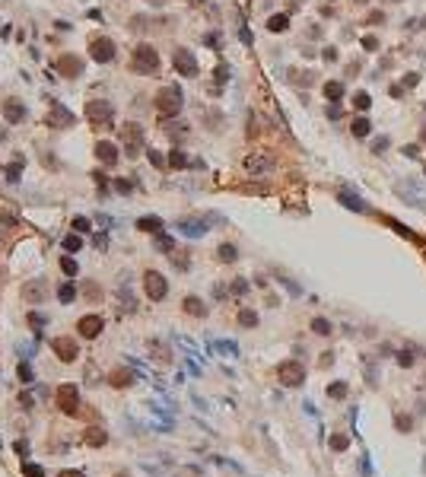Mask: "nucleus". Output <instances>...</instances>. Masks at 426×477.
Returning <instances> with one entry per match:
<instances>
[{"label":"nucleus","instance_id":"f257e3e1","mask_svg":"<svg viewBox=\"0 0 426 477\" xmlns=\"http://www.w3.org/2000/svg\"><path fill=\"white\" fill-rule=\"evenodd\" d=\"M181 105H185V95H181L178 86H162L159 92H156V111H159V121H169L175 118Z\"/></svg>","mask_w":426,"mask_h":477},{"label":"nucleus","instance_id":"f03ea898","mask_svg":"<svg viewBox=\"0 0 426 477\" xmlns=\"http://www.w3.org/2000/svg\"><path fill=\"white\" fill-rule=\"evenodd\" d=\"M86 121H89L95 131H105V127H111V121H115V108H111V102H105V99L86 102Z\"/></svg>","mask_w":426,"mask_h":477},{"label":"nucleus","instance_id":"7ed1b4c3","mask_svg":"<svg viewBox=\"0 0 426 477\" xmlns=\"http://www.w3.org/2000/svg\"><path fill=\"white\" fill-rule=\"evenodd\" d=\"M54 404H57V411L60 414H67V417H76L80 414V388L76 385H70V382H64V385H57V392H54Z\"/></svg>","mask_w":426,"mask_h":477},{"label":"nucleus","instance_id":"20e7f679","mask_svg":"<svg viewBox=\"0 0 426 477\" xmlns=\"http://www.w3.org/2000/svg\"><path fill=\"white\" fill-rule=\"evenodd\" d=\"M277 382H280L283 388H302L306 385V366H302L299 360H283L280 366H277Z\"/></svg>","mask_w":426,"mask_h":477},{"label":"nucleus","instance_id":"39448f33","mask_svg":"<svg viewBox=\"0 0 426 477\" xmlns=\"http://www.w3.org/2000/svg\"><path fill=\"white\" fill-rule=\"evenodd\" d=\"M130 64H134L137 73H156L159 70V51H156L153 45H137L134 54H130Z\"/></svg>","mask_w":426,"mask_h":477},{"label":"nucleus","instance_id":"423d86ee","mask_svg":"<svg viewBox=\"0 0 426 477\" xmlns=\"http://www.w3.org/2000/svg\"><path fill=\"white\" fill-rule=\"evenodd\" d=\"M121 140H124V156H130V159H137L143 150V127L140 124H124L121 127Z\"/></svg>","mask_w":426,"mask_h":477},{"label":"nucleus","instance_id":"0eeeda50","mask_svg":"<svg viewBox=\"0 0 426 477\" xmlns=\"http://www.w3.org/2000/svg\"><path fill=\"white\" fill-rule=\"evenodd\" d=\"M143 290H146V296H150L153 302H162L169 296V280L159 271H146L143 274Z\"/></svg>","mask_w":426,"mask_h":477},{"label":"nucleus","instance_id":"6e6552de","mask_svg":"<svg viewBox=\"0 0 426 477\" xmlns=\"http://www.w3.org/2000/svg\"><path fill=\"white\" fill-rule=\"evenodd\" d=\"M115 54H118V48L108 35H99V38L89 41V57L95 64H108V60H115Z\"/></svg>","mask_w":426,"mask_h":477},{"label":"nucleus","instance_id":"1a4fd4ad","mask_svg":"<svg viewBox=\"0 0 426 477\" xmlns=\"http://www.w3.org/2000/svg\"><path fill=\"white\" fill-rule=\"evenodd\" d=\"M51 350H54V357L60 363H73L76 357H80V344H76L73 337H67V334L51 337Z\"/></svg>","mask_w":426,"mask_h":477},{"label":"nucleus","instance_id":"9d476101","mask_svg":"<svg viewBox=\"0 0 426 477\" xmlns=\"http://www.w3.org/2000/svg\"><path fill=\"white\" fill-rule=\"evenodd\" d=\"M242 166H245L248 175H264V172H271V166H274V156L264 153V150H258V153H248Z\"/></svg>","mask_w":426,"mask_h":477},{"label":"nucleus","instance_id":"9b49d317","mask_svg":"<svg viewBox=\"0 0 426 477\" xmlns=\"http://www.w3.org/2000/svg\"><path fill=\"white\" fill-rule=\"evenodd\" d=\"M102 328H105V318L102 315H83L80 322H76V331H80V337H86V341H95V337L102 334Z\"/></svg>","mask_w":426,"mask_h":477},{"label":"nucleus","instance_id":"f8f14e48","mask_svg":"<svg viewBox=\"0 0 426 477\" xmlns=\"http://www.w3.org/2000/svg\"><path fill=\"white\" fill-rule=\"evenodd\" d=\"M172 60H175V70H178L181 76H197V73H201V67H197V57L191 54L188 48H178Z\"/></svg>","mask_w":426,"mask_h":477},{"label":"nucleus","instance_id":"ddd939ff","mask_svg":"<svg viewBox=\"0 0 426 477\" xmlns=\"http://www.w3.org/2000/svg\"><path fill=\"white\" fill-rule=\"evenodd\" d=\"M95 159H99L102 166H115V162L121 159V150L111 140H99L95 143Z\"/></svg>","mask_w":426,"mask_h":477},{"label":"nucleus","instance_id":"4468645a","mask_svg":"<svg viewBox=\"0 0 426 477\" xmlns=\"http://www.w3.org/2000/svg\"><path fill=\"white\" fill-rule=\"evenodd\" d=\"M57 70H60V76H80V70H83V60H80V57H73V54H60V60H57Z\"/></svg>","mask_w":426,"mask_h":477},{"label":"nucleus","instance_id":"2eb2a0df","mask_svg":"<svg viewBox=\"0 0 426 477\" xmlns=\"http://www.w3.org/2000/svg\"><path fill=\"white\" fill-rule=\"evenodd\" d=\"M83 442L92 446V449H102V446H108V433L102 427H86L83 430Z\"/></svg>","mask_w":426,"mask_h":477},{"label":"nucleus","instance_id":"dca6fc26","mask_svg":"<svg viewBox=\"0 0 426 477\" xmlns=\"http://www.w3.org/2000/svg\"><path fill=\"white\" fill-rule=\"evenodd\" d=\"M3 118L10 121V124H19V121L25 118V105L19 99H6L3 102Z\"/></svg>","mask_w":426,"mask_h":477},{"label":"nucleus","instance_id":"f3484780","mask_svg":"<svg viewBox=\"0 0 426 477\" xmlns=\"http://www.w3.org/2000/svg\"><path fill=\"white\" fill-rule=\"evenodd\" d=\"M178 229H181V236L201 239L204 232H207V220H178Z\"/></svg>","mask_w":426,"mask_h":477},{"label":"nucleus","instance_id":"a211bd4d","mask_svg":"<svg viewBox=\"0 0 426 477\" xmlns=\"http://www.w3.org/2000/svg\"><path fill=\"white\" fill-rule=\"evenodd\" d=\"M181 309H185L188 315H194V318H207V312H210L204 306L201 296H185V299H181Z\"/></svg>","mask_w":426,"mask_h":477},{"label":"nucleus","instance_id":"6ab92c4d","mask_svg":"<svg viewBox=\"0 0 426 477\" xmlns=\"http://www.w3.org/2000/svg\"><path fill=\"white\" fill-rule=\"evenodd\" d=\"M45 293H48V286H45V280H41V277H38V280H29V283L22 286V296L29 299V302H32V299L41 302V299H45Z\"/></svg>","mask_w":426,"mask_h":477},{"label":"nucleus","instance_id":"aec40b11","mask_svg":"<svg viewBox=\"0 0 426 477\" xmlns=\"http://www.w3.org/2000/svg\"><path fill=\"white\" fill-rule=\"evenodd\" d=\"M134 382H137L134 369H115L108 376V385H115V388H127V385H134Z\"/></svg>","mask_w":426,"mask_h":477},{"label":"nucleus","instance_id":"412c9836","mask_svg":"<svg viewBox=\"0 0 426 477\" xmlns=\"http://www.w3.org/2000/svg\"><path fill=\"white\" fill-rule=\"evenodd\" d=\"M137 229L150 232V236H159V232L166 229V223H162V216H140V220H137Z\"/></svg>","mask_w":426,"mask_h":477},{"label":"nucleus","instance_id":"4be33fe9","mask_svg":"<svg viewBox=\"0 0 426 477\" xmlns=\"http://www.w3.org/2000/svg\"><path fill=\"white\" fill-rule=\"evenodd\" d=\"M216 258H220L223 264H236L239 261V248L232 245V242H223V245L216 248Z\"/></svg>","mask_w":426,"mask_h":477},{"label":"nucleus","instance_id":"5701e85b","mask_svg":"<svg viewBox=\"0 0 426 477\" xmlns=\"http://www.w3.org/2000/svg\"><path fill=\"white\" fill-rule=\"evenodd\" d=\"M337 201H341L344 207H350V210H356V213H366V204H363L353 191H341V194H337Z\"/></svg>","mask_w":426,"mask_h":477},{"label":"nucleus","instance_id":"b1692460","mask_svg":"<svg viewBox=\"0 0 426 477\" xmlns=\"http://www.w3.org/2000/svg\"><path fill=\"white\" fill-rule=\"evenodd\" d=\"M347 395H350V385H347L344 379H337V382L328 385V398H331V401H344Z\"/></svg>","mask_w":426,"mask_h":477},{"label":"nucleus","instance_id":"393cba45","mask_svg":"<svg viewBox=\"0 0 426 477\" xmlns=\"http://www.w3.org/2000/svg\"><path fill=\"white\" fill-rule=\"evenodd\" d=\"M321 92H325V99H328V102H341V99H344V83L331 80V83H325V86H321Z\"/></svg>","mask_w":426,"mask_h":477},{"label":"nucleus","instance_id":"a878e982","mask_svg":"<svg viewBox=\"0 0 426 477\" xmlns=\"http://www.w3.org/2000/svg\"><path fill=\"white\" fill-rule=\"evenodd\" d=\"M312 331H315L318 337H331V334H334V325L328 322V318L318 315V318H312Z\"/></svg>","mask_w":426,"mask_h":477},{"label":"nucleus","instance_id":"bb28decb","mask_svg":"<svg viewBox=\"0 0 426 477\" xmlns=\"http://www.w3.org/2000/svg\"><path fill=\"white\" fill-rule=\"evenodd\" d=\"M267 29H271V32H286V29H290V16H286V13H274L271 19H267Z\"/></svg>","mask_w":426,"mask_h":477},{"label":"nucleus","instance_id":"cd10ccee","mask_svg":"<svg viewBox=\"0 0 426 477\" xmlns=\"http://www.w3.org/2000/svg\"><path fill=\"white\" fill-rule=\"evenodd\" d=\"M48 121H51V124H73V115H70L67 108L54 105V108H51V118H48Z\"/></svg>","mask_w":426,"mask_h":477},{"label":"nucleus","instance_id":"c85d7f7f","mask_svg":"<svg viewBox=\"0 0 426 477\" xmlns=\"http://www.w3.org/2000/svg\"><path fill=\"white\" fill-rule=\"evenodd\" d=\"M328 446H331V452H347V449H350V436H347V433H334Z\"/></svg>","mask_w":426,"mask_h":477},{"label":"nucleus","instance_id":"c756f323","mask_svg":"<svg viewBox=\"0 0 426 477\" xmlns=\"http://www.w3.org/2000/svg\"><path fill=\"white\" fill-rule=\"evenodd\" d=\"M57 264H60V271H64V277H76V274H80V264H76L70 255H60Z\"/></svg>","mask_w":426,"mask_h":477},{"label":"nucleus","instance_id":"7c9ffc66","mask_svg":"<svg viewBox=\"0 0 426 477\" xmlns=\"http://www.w3.org/2000/svg\"><path fill=\"white\" fill-rule=\"evenodd\" d=\"M57 299H60V302H73V299H76V286H73L70 280H64V283L57 286Z\"/></svg>","mask_w":426,"mask_h":477},{"label":"nucleus","instance_id":"2f4dec72","mask_svg":"<svg viewBox=\"0 0 426 477\" xmlns=\"http://www.w3.org/2000/svg\"><path fill=\"white\" fill-rule=\"evenodd\" d=\"M150 350H153V360H159V363H172L169 347H162L159 341H150Z\"/></svg>","mask_w":426,"mask_h":477},{"label":"nucleus","instance_id":"473e14b6","mask_svg":"<svg viewBox=\"0 0 426 477\" xmlns=\"http://www.w3.org/2000/svg\"><path fill=\"white\" fill-rule=\"evenodd\" d=\"M350 131H353V137H366V134L372 131V124H369V118H353V124H350Z\"/></svg>","mask_w":426,"mask_h":477},{"label":"nucleus","instance_id":"72a5a7b5","mask_svg":"<svg viewBox=\"0 0 426 477\" xmlns=\"http://www.w3.org/2000/svg\"><path fill=\"white\" fill-rule=\"evenodd\" d=\"M169 166L172 169H188V153L185 150H172L169 153Z\"/></svg>","mask_w":426,"mask_h":477},{"label":"nucleus","instance_id":"f704fd0d","mask_svg":"<svg viewBox=\"0 0 426 477\" xmlns=\"http://www.w3.org/2000/svg\"><path fill=\"white\" fill-rule=\"evenodd\" d=\"M239 325L242 328H258V312L255 309H242L239 312Z\"/></svg>","mask_w":426,"mask_h":477},{"label":"nucleus","instance_id":"c9c22d12","mask_svg":"<svg viewBox=\"0 0 426 477\" xmlns=\"http://www.w3.org/2000/svg\"><path fill=\"white\" fill-rule=\"evenodd\" d=\"M16 376H19V382H22V385H32V382H35V376H32V366H29L25 360L19 363V366H16Z\"/></svg>","mask_w":426,"mask_h":477},{"label":"nucleus","instance_id":"e433bc0d","mask_svg":"<svg viewBox=\"0 0 426 477\" xmlns=\"http://www.w3.org/2000/svg\"><path fill=\"white\" fill-rule=\"evenodd\" d=\"M395 430L398 433H411L414 430V417H411V414H398V417H395Z\"/></svg>","mask_w":426,"mask_h":477},{"label":"nucleus","instance_id":"4c0bfd02","mask_svg":"<svg viewBox=\"0 0 426 477\" xmlns=\"http://www.w3.org/2000/svg\"><path fill=\"white\" fill-rule=\"evenodd\" d=\"M146 159L153 162V169H166L169 166V156H162L159 150H146Z\"/></svg>","mask_w":426,"mask_h":477},{"label":"nucleus","instance_id":"58836bf2","mask_svg":"<svg viewBox=\"0 0 426 477\" xmlns=\"http://www.w3.org/2000/svg\"><path fill=\"white\" fill-rule=\"evenodd\" d=\"M60 245H64V251H80V248H83L80 232H73V236H64V242H60Z\"/></svg>","mask_w":426,"mask_h":477},{"label":"nucleus","instance_id":"ea45409f","mask_svg":"<svg viewBox=\"0 0 426 477\" xmlns=\"http://www.w3.org/2000/svg\"><path fill=\"white\" fill-rule=\"evenodd\" d=\"M22 477H45V468L32 465V462H22Z\"/></svg>","mask_w":426,"mask_h":477},{"label":"nucleus","instance_id":"a19ab883","mask_svg":"<svg viewBox=\"0 0 426 477\" xmlns=\"http://www.w3.org/2000/svg\"><path fill=\"white\" fill-rule=\"evenodd\" d=\"M395 360H398V366H404V369H411L414 363H417V357H414L411 350H398V357H395Z\"/></svg>","mask_w":426,"mask_h":477},{"label":"nucleus","instance_id":"79ce46f5","mask_svg":"<svg viewBox=\"0 0 426 477\" xmlns=\"http://www.w3.org/2000/svg\"><path fill=\"white\" fill-rule=\"evenodd\" d=\"M156 248H159V251H175V239L159 232V236H156Z\"/></svg>","mask_w":426,"mask_h":477},{"label":"nucleus","instance_id":"37998d69","mask_svg":"<svg viewBox=\"0 0 426 477\" xmlns=\"http://www.w3.org/2000/svg\"><path fill=\"white\" fill-rule=\"evenodd\" d=\"M229 290H232V296H245V293H248V280H245V277H236Z\"/></svg>","mask_w":426,"mask_h":477},{"label":"nucleus","instance_id":"c03bdc74","mask_svg":"<svg viewBox=\"0 0 426 477\" xmlns=\"http://www.w3.org/2000/svg\"><path fill=\"white\" fill-rule=\"evenodd\" d=\"M353 105L360 108V111H369V105H372V99H369V92H356L353 95Z\"/></svg>","mask_w":426,"mask_h":477},{"label":"nucleus","instance_id":"a18cd8bd","mask_svg":"<svg viewBox=\"0 0 426 477\" xmlns=\"http://www.w3.org/2000/svg\"><path fill=\"white\" fill-rule=\"evenodd\" d=\"M216 350L226 353V357H239V347L232 344V341H220V344H216Z\"/></svg>","mask_w":426,"mask_h":477},{"label":"nucleus","instance_id":"49530a36","mask_svg":"<svg viewBox=\"0 0 426 477\" xmlns=\"http://www.w3.org/2000/svg\"><path fill=\"white\" fill-rule=\"evenodd\" d=\"M166 134L172 137V140H181V137L188 134V127H185V124H169V127H166Z\"/></svg>","mask_w":426,"mask_h":477},{"label":"nucleus","instance_id":"de8ad7c7","mask_svg":"<svg viewBox=\"0 0 426 477\" xmlns=\"http://www.w3.org/2000/svg\"><path fill=\"white\" fill-rule=\"evenodd\" d=\"M115 191L118 194H130V191H134V181L130 178H115Z\"/></svg>","mask_w":426,"mask_h":477},{"label":"nucleus","instance_id":"09e8293b","mask_svg":"<svg viewBox=\"0 0 426 477\" xmlns=\"http://www.w3.org/2000/svg\"><path fill=\"white\" fill-rule=\"evenodd\" d=\"M172 264H175L178 271H188V267H191V258H181V251H172Z\"/></svg>","mask_w":426,"mask_h":477},{"label":"nucleus","instance_id":"8fccbe9b","mask_svg":"<svg viewBox=\"0 0 426 477\" xmlns=\"http://www.w3.org/2000/svg\"><path fill=\"white\" fill-rule=\"evenodd\" d=\"M73 229H76V232H80V236H83V232H89V229H92V223L86 220V216H73Z\"/></svg>","mask_w":426,"mask_h":477},{"label":"nucleus","instance_id":"3c124183","mask_svg":"<svg viewBox=\"0 0 426 477\" xmlns=\"http://www.w3.org/2000/svg\"><path fill=\"white\" fill-rule=\"evenodd\" d=\"M45 322H48V318L41 315V312H29V325L32 328H45Z\"/></svg>","mask_w":426,"mask_h":477},{"label":"nucleus","instance_id":"603ef678","mask_svg":"<svg viewBox=\"0 0 426 477\" xmlns=\"http://www.w3.org/2000/svg\"><path fill=\"white\" fill-rule=\"evenodd\" d=\"M19 172H22V162H13V166H6V178L19 181Z\"/></svg>","mask_w":426,"mask_h":477},{"label":"nucleus","instance_id":"864d4df0","mask_svg":"<svg viewBox=\"0 0 426 477\" xmlns=\"http://www.w3.org/2000/svg\"><path fill=\"white\" fill-rule=\"evenodd\" d=\"M19 404L25 407V411H32V404H35V395H32V392H22V395H19Z\"/></svg>","mask_w":426,"mask_h":477},{"label":"nucleus","instance_id":"5fc2aeb1","mask_svg":"<svg viewBox=\"0 0 426 477\" xmlns=\"http://www.w3.org/2000/svg\"><path fill=\"white\" fill-rule=\"evenodd\" d=\"M83 293H86L89 299H99V296H102V290H99L95 283H86V286H83Z\"/></svg>","mask_w":426,"mask_h":477},{"label":"nucleus","instance_id":"6e6d98bb","mask_svg":"<svg viewBox=\"0 0 426 477\" xmlns=\"http://www.w3.org/2000/svg\"><path fill=\"white\" fill-rule=\"evenodd\" d=\"M385 150H388V137H379V140L372 143V153H379V156H382Z\"/></svg>","mask_w":426,"mask_h":477},{"label":"nucleus","instance_id":"4d7b16f0","mask_svg":"<svg viewBox=\"0 0 426 477\" xmlns=\"http://www.w3.org/2000/svg\"><path fill=\"white\" fill-rule=\"evenodd\" d=\"M363 48H366V51H379V38L376 35H366V38H363Z\"/></svg>","mask_w":426,"mask_h":477},{"label":"nucleus","instance_id":"13d9d810","mask_svg":"<svg viewBox=\"0 0 426 477\" xmlns=\"http://www.w3.org/2000/svg\"><path fill=\"white\" fill-rule=\"evenodd\" d=\"M331 363H334V353H331V350H328V353H321L318 366H325V369H328V366H331Z\"/></svg>","mask_w":426,"mask_h":477},{"label":"nucleus","instance_id":"bf43d9fd","mask_svg":"<svg viewBox=\"0 0 426 477\" xmlns=\"http://www.w3.org/2000/svg\"><path fill=\"white\" fill-rule=\"evenodd\" d=\"M57 477H86L83 471H76V468H64V471H60Z\"/></svg>","mask_w":426,"mask_h":477},{"label":"nucleus","instance_id":"052dcab7","mask_svg":"<svg viewBox=\"0 0 426 477\" xmlns=\"http://www.w3.org/2000/svg\"><path fill=\"white\" fill-rule=\"evenodd\" d=\"M13 449H16V452H19L22 458H25V455H29V446H25V442H22V439H19V442H16V446H13Z\"/></svg>","mask_w":426,"mask_h":477},{"label":"nucleus","instance_id":"680f3d73","mask_svg":"<svg viewBox=\"0 0 426 477\" xmlns=\"http://www.w3.org/2000/svg\"><path fill=\"white\" fill-rule=\"evenodd\" d=\"M369 22H385V13H379V10H376V13L369 16Z\"/></svg>","mask_w":426,"mask_h":477},{"label":"nucleus","instance_id":"e2e57ef3","mask_svg":"<svg viewBox=\"0 0 426 477\" xmlns=\"http://www.w3.org/2000/svg\"><path fill=\"white\" fill-rule=\"evenodd\" d=\"M404 86H417V73H407L404 76Z\"/></svg>","mask_w":426,"mask_h":477},{"label":"nucleus","instance_id":"0e129e2a","mask_svg":"<svg viewBox=\"0 0 426 477\" xmlns=\"http://www.w3.org/2000/svg\"><path fill=\"white\" fill-rule=\"evenodd\" d=\"M146 3H153V6H162V3H169V0H146Z\"/></svg>","mask_w":426,"mask_h":477},{"label":"nucleus","instance_id":"69168bd1","mask_svg":"<svg viewBox=\"0 0 426 477\" xmlns=\"http://www.w3.org/2000/svg\"><path fill=\"white\" fill-rule=\"evenodd\" d=\"M356 3H369V0H356Z\"/></svg>","mask_w":426,"mask_h":477},{"label":"nucleus","instance_id":"338daca9","mask_svg":"<svg viewBox=\"0 0 426 477\" xmlns=\"http://www.w3.org/2000/svg\"><path fill=\"white\" fill-rule=\"evenodd\" d=\"M194 3H201V0H194Z\"/></svg>","mask_w":426,"mask_h":477},{"label":"nucleus","instance_id":"774afa93","mask_svg":"<svg viewBox=\"0 0 426 477\" xmlns=\"http://www.w3.org/2000/svg\"><path fill=\"white\" fill-rule=\"evenodd\" d=\"M423 471H426V465H423Z\"/></svg>","mask_w":426,"mask_h":477}]
</instances>
